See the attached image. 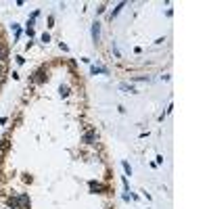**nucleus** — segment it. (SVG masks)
<instances>
[{
  "label": "nucleus",
  "instance_id": "obj_1",
  "mask_svg": "<svg viewBox=\"0 0 209 209\" xmlns=\"http://www.w3.org/2000/svg\"><path fill=\"white\" fill-rule=\"evenodd\" d=\"M9 203H11V207H21V209H27V207H29V197H27V195H21V197L11 199Z\"/></svg>",
  "mask_w": 209,
  "mask_h": 209
},
{
  "label": "nucleus",
  "instance_id": "obj_2",
  "mask_svg": "<svg viewBox=\"0 0 209 209\" xmlns=\"http://www.w3.org/2000/svg\"><path fill=\"white\" fill-rule=\"evenodd\" d=\"M90 190L92 192H107V186L101 182H90Z\"/></svg>",
  "mask_w": 209,
  "mask_h": 209
},
{
  "label": "nucleus",
  "instance_id": "obj_3",
  "mask_svg": "<svg viewBox=\"0 0 209 209\" xmlns=\"http://www.w3.org/2000/svg\"><path fill=\"white\" fill-rule=\"evenodd\" d=\"M94 136H96V132H94V130L86 132V134H84V142H86V144H92V142H94Z\"/></svg>",
  "mask_w": 209,
  "mask_h": 209
},
{
  "label": "nucleus",
  "instance_id": "obj_4",
  "mask_svg": "<svg viewBox=\"0 0 209 209\" xmlns=\"http://www.w3.org/2000/svg\"><path fill=\"white\" fill-rule=\"evenodd\" d=\"M92 38H94L96 42H98V38H101V25H98V23L92 25Z\"/></svg>",
  "mask_w": 209,
  "mask_h": 209
},
{
  "label": "nucleus",
  "instance_id": "obj_5",
  "mask_svg": "<svg viewBox=\"0 0 209 209\" xmlns=\"http://www.w3.org/2000/svg\"><path fill=\"white\" fill-rule=\"evenodd\" d=\"M44 80H46V78H44V69H40V71L36 73V78H34V82H36V84H42Z\"/></svg>",
  "mask_w": 209,
  "mask_h": 209
},
{
  "label": "nucleus",
  "instance_id": "obj_6",
  "mask_svg": "<svg viewBox=\"0 0 209 209\" xmlns=\"http://www.w3.org/2000/svg\"><path fill=\"white\" fill-rule=\"evenodd\" d=\"M90 71H92V75H96V73H107V69H103V67H92Z\"/></svg>",
  "mask_w": 209,
  "mask_h": 209
},
{
  "label": "nucleus",
  "instance_id": "obj_7",
  "mask_svg": "<svg viewBox=\"0 0 209 209\" xmlns=\"http://www.w3.org/2000/svg\"><path fill=\"white\" fill-rule=\"evenodd\" d=\"M119 88H121V90H124V92H136V90H134V88H130V86H128V84H121V86H119Z\"/></svg>",
  "mask_w": 209,
  "mask_h": 209
},
{
  "label": "nucleus",
  "instance_id": "obj_8",
  "mask_svg": "<svg viewBox=\"0 0 209 209\" xmlns=\"http://www.w3.org/2000/svg\"><path fill=\"white\" fill-rule=\"evenodd\" d=\"M59 92H61V96H67V94H69V88H67V86H61Z\"/></svg>",
  "mask_w": 209,
  "mask_h": 209
},
{
  "label": "nucleus",
  "instance_id": "obj_9",
  "mask_svg": "<svg viewBox=\"0 0 209 209\" xmlns=\"http://www.w3.org/2000/svg\"><path fill=\"white\" fill-rule=\"evenodd\" d=\"M6 149H9V140H2V144H0V151H2V153H4Z\"/></svg>",
  "mask_w": 209,
  "mask_h": 209
},
{
  "label": "nucleus",
  "instance_id": "obj_10",
  "mask_svg": "<svg viewBox=\"0 0 209 209\" xmlns=\"http://www.w3.org/2000/svg\"><path fill=\"white\" fill-rule=\"evenodd\" d=\"M124 169H126V174H132V167H130V163H126V161H124Z\"/></svg>",
  "mask_w": 209,
  "mask_h": 209
},
{
  "label": "nucleus",
  "instance_id": "obj_11",
  "mask_svg": "<svg viewBox=\"0 0 209 209\" xmlns=\"http://www.w3.org/2000/svg\"><path fill=\"white\" fill-rule=\"evenodd\" d=\"M42 42H50V36L48 34H42Z\"/></svg>",
  "mask_w": 209,
  "mask_h": 209
},
{
  "label": "nucleus",
  "instance_id": "obj_12",
  "mask_svg": "<svg viewBox=\"0 0 209 209\" xmlns=\"http://www.w3.org/2000/svg\"><path fill=\"white\" fill-rule=\"evenodd\" d=\"M107 209H113V207H107Z\"/></svg>",
  "mask_w": 209,
  "mask_h": 209
}]
</instances>
